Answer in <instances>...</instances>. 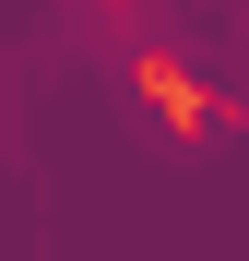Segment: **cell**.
<instances>
[{
	"label": "cell",
	"mask_w": 249,
	"mask_h": 261,
	"mask_svg": "<svg viewBox=\"0 0 249 261\" xmlns=\"http://www.w3.org/2000/svg\"><path fill=\"white\" fill-rule=\"evenodd\" d=\"M71 12L95 24V36H143V24H154V0H71Z\"/></svg>",
	"instance_id": "6da1fadb"
}]
</instances>
